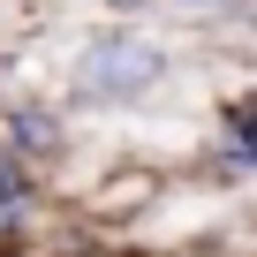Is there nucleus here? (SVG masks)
<instances>
[{
    "instance_id": "1",
    "label": "nucleus",
    "mask_w": 257,
    "mask_h": 257,
    "mask_svg": "<svg viewBox=\"0 0 257 257\" xmlns=\"http://www.w3.org/2000/svg\"><path fill=\"white\" fill-rule=\"evenodd\" d=\"M159 76H167V53L128 38V31H106L76 53V91L83 98H144Z\"/></svg>"
}]
</instances>
